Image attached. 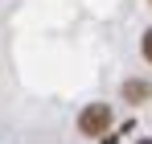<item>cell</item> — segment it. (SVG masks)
<instances>
[{
  "instance_id": "cell-1",
  "label": "cell",
  "mask_w": 152,
  "mask_h": 144,
  "mask_svg": "<svg viewBox=\"0 0 152 144\" xmlns=\"http://www.w3.org/2000/svg\"><path fill=\"white\" fill-rule=\"evenodd\" d=\"M107 128H111V107L107 103L82 107V115H78V132L82 136H107Z\"/></svg>"
},
{
  "instance_id": "cell-2",
  "label": "cell",
  "mask_w": 152,
  "mask_h": 144,
  "mask_svg": "<svg viewBox=\"0 0 152 144\" xmlns=\"http://www.w3.org/2000/svg\"><path fill=\"white\" fill-rule=\"evenodd\" d=\"M124 95L132 99V103H144V99L152 95V87H148V82H127V87H124Z\"/></svg>"
},
{
  "instance_id": "cell-3",
  "label": "cell",
  "mask_w": 152,
  "mask_h": 144,
  "mask_svg": "<svg viewBox=\"0 0 152 144\" xmlns=\"http://www.w3.org/2000/svg\"><path fill=\"white\" fill-rule=\"evenodd\" d=\"M144 58H148V62H152V29H148V33H144Z\"/></svg>"
},
{
  "instance_id": "cell-4",
  "label": "cell",
  "mask_w": 152,
  "mask_h": 144,
  "mask_svg": "<svg viewBox=\"0 0 152 144\" xmlns=\"http://www.w3.org/2000/svg\"><path fill=\"white\" fill-rule=\"evenodd\" d=\"M140 144H152V140H140Z\"/></svg>"
},
{
  "instance_id": "cell-5",
  "label": "cell",
  "mask_w": 152,
  "mask_h": 144,
  "mask_svg": "<svg viewBox=\"0 0 152 144\" xmlns=\"http://www.w3.org/2000/svg\"><path fill=\"white\" fill-rule=\"evenodd\" d=\"M148 4H152V0H148Z\"/></svg>"
}]
</instances>
